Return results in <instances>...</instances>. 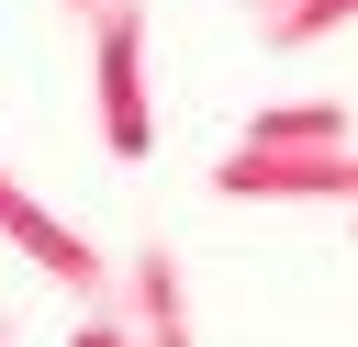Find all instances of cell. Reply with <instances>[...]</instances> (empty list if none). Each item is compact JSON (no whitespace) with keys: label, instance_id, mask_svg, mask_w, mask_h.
Masks as SVG:
<instances>
[{"label":"cell","instance_id":"cell-1","mask_svg":"<svg viewBox=\"0 0 358 347\" xmlns=\"http://www.w3.org/2000/svg\"><path fill=\"white\" fill-rule=\"evenodd\" d=\"M213 190L224 201H347L358 213V146H257V134H235L213 157Z\"/></svg>","mask_w":358,"mask_h":347},{"label":"cell","instance_id":"cell-2","mask_svg":"<svg viewBox=\"0 0 358 347\" xmlns=\"http://www.w3.org/2000/svg\"><path fill=\"white\" fill-rule=\"evenodd\" d=\"M90 67H101V146H112V157H157V101H145V0H101V11H90Z\"/></svg>","mask_w":358,"mask_h":347},{"label":"cell","instance_id":"cell-3","mask_svg":"<svg viewBox=\"0 0 358 347\" xmlns=\"http://www.w3.org/2000/svg\"><path fill=\"white\" fill-rule=\"evenodd\" d=\"M0 235H11V246H22V257H34V269L67 291V302H101V291H112V257H101L78 224H56V213H45V201H34L11 168H0Z\"/></svg>","mask_w":358,"mask_h":347},{"label":"cell","instance_id":"cell-4","mask_svg":"<svg viewBox=\"0 0 358 347\" xmlns=\"http://www.w3.org/2000/svg\"><path fill=\"white\" fill-rule=\"evenodd\" d=\"M123 325H134L145 347H190V291H179V257H168L157 235L123 257Z\"/></svg>","mask_w":358,"mask_h":347},{"label":"cell","instance_id":"cell-5","mask_svg":"<svg viewBox=\"0 0 358 347\" xmlns=\"http://www.w3.org/2000/svg\"><path fill=\"white\" fill-rule=\"evenodd\" d=\"M347 22H358V0H280V11H257V45L268 56H302V45L347 34Z\"/></svg>","mask_w":358,"mask_h":347},{"label":"cell","instance_id":"cell-6","mask_svg":"<svg viewBox=\"0 0 358 347\" xmlns=\"http://www.w3.org/2000/svg\"><path fill=\"white\" fill-rule=\"evenodd\" d=\"M246 134H257V146H347V101H280V112H257Z\"/></svg>","mask_w":358,"mask_h":347},{"label":"cell","instance_id":"cell-7","mask_svg":"<svg viewBox=\"0 0 358 347\" xmlns=\"http://www.w3.org/2000/svg\"><path fill=\"white\" fill-rule=\"evenodd\" d=\"M67 347H145V336H134V325H112V313H90V325H78Z\"/></svg>","mask_w":358,"mask_h":347},{"label":"cell","instance_id":"cell-8","mask_svg":"<svg viewBox=\"0 0 358 347\" xmlns=\"http://www.w3.org/2000/svg\"><path fill=\"white\" fill-rule=\"evenodd\" d=\"M56 11H67V22H90V11H101V0H56Z\"/></svg>","mask_w":358,"mask_h":347},{"label":"cell","instance_id":"cell-9","mask_svg":"<svg viewBox=\"0 0 358 347\" xmlns=\"http://www.w3.org/2000/svg\"><path fill=\"white\" fill-rule=\"evenodd\" d=\"M257 11H280V0H257Z\"/></svg>","mask_w":358,"mask_h":347},{"label":"cell","instance_id":"cell-10","mask_svg":"<svg viewBox=\"0 0 358 347\" xmlns=\"http://www.w3.org/2000/svg\"><path fill=\"white\" fill-rule=\"evenodd\" d=\"M0 347H11V325H0Z\"/></svg>","mask_w":358,"mask_h":347}]
</instances>
